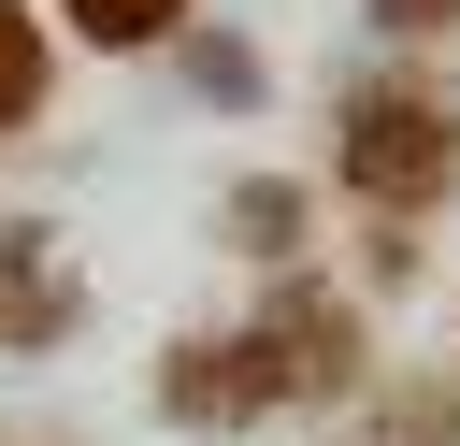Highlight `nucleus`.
I'll return each mask as SVG.
<instances>
[{
    "label": "nucleus",
    "instance_id": "nucleus-6",
    "mask_svg": "<svg viewBox=\"0 0 460 446\" xmlns=\"http://www.w3.org/2000/svg\"><path fill=\"white\" fill-rule=\"evenodd\" d=\"M29 115H43V29L0 0V129H29Z\"/></svg>",
    "mask_w": 460,
    "mask_h": 446
},
{
    "label": "nucleus",
    "instance_id": "nucleus-10",
    "mask_svg": "<svg viewBox=\"0 0 460 446\" xmlns=\"http://www.w3.org/2000/svg\"><path fill=\"white\" fill-rule=\"evenodd\" d=\"M374 29H402V43H417V29H460V0H374Z\"/></svg>",
    "mask_w": 460,
    "mask_h": 446
},
{
    "label": "nucleus",
    "instance_id": "nucleus-5",
    "mask_svg": "<svg viewBox=\"0 0 460 446\" xmlns=\"http://www.w3.org/2000/svg\"><path fill=\"white\" fill-rule=\"evenodd\" d=\"M58 14H72L86 43H115V58H129V43H172V29H187V0H58Z\"/></svg>",
    "mask_w": 460,
    "mask_h": 446
},
{
    "label": "nucleus",
    "instance_id": "nucleus-9",
    "mask_svg": "<svg viewBox=\"0 0 460 446\" xmlns=\"http://www.w3.org/2000/svg\"><path fill=\"white\" fill-rule=\"evenodd\" d=\"M388 446H460V403H446V388H402V403H388Z\"/></svg>",
    "mask_w": 460,
    "mask_h": 446
},
{
    "label": "nucleus",
    "instance_id": "nucleus-4",
    "mask_svg": "<svg viewBox=\"0 0 460 446\" xmlns=\"http://www.w3.org/2000/svg\"><path fill=\"white\" fill-rule=\"evenodd\" d=\"M158 403H172L187 432H230V417H259L273 388H259V345L230 331V345H172V374H158Z\"/></svg>",
    "mask_w": 460,
    "mask_h": 446
},
{
    "label": "nucleus",
    "instance_id": "nucleus-7",
    "mask_svg": "<svg viewBox=\"0 0 460 446\" xmlns=\"http://www.w3.org/2000/svg\"><path fill=\"white\" fill-rule=\"evenodd\" d=\"M230 230H244L259 259H288V245H302V187H244V201H230Z\"/></svg>",
    "mask_w": 460,
    "mask_h": 446
},
{
    "label": "nucleus",
    "instance_id": "nucleus-1",
    "mask_svg": "<svg viewBox=\"0 0 460 446\" xmlns=\"http://www.w3.org/2000/svg\"><path fill=\"white\" fill-rule=\"evenodd\" d=\"M331 173L359 187V201H388V216H431L446 187H460V101L446 86H345L331 101Z\"/></svg>",
    "mask_w": 460,
    "mask_h": 446
},
{
    "label": "nucleus",
    "instance_id": "nucleus-3",
    "mask_svg": "<svg viewBox=\"0 0 460 446\" xmlns=\"http://www.w3.org/2000/svg\"><path fill=\"white\" fill-rule=\"evenodd\" d=\"M86 302H72V259H58V230H0V345H58Z\"/></svg>",
    "mask_w": 460,
    "mask_h": 446
},
{
    "label": "nucleus",
    "instance_id": "nucleus-2",
    "mask_svg": "<svg viewBox=\"0 0 460 446\" xmlns=\"http://www.w3.org/2000/svg\"><path fill=\"white\" fill-rule=\"evenodd\" d=\"M244 345H259V388L273 403H331L359 374V317L331 288H273V317H244Z\"/></svg>",
    "mask_w": 460,
    "mask_h": 446
},
{
    "label": "nucleus",
    "instance_id": "nucleus-8",
    "mask_svg": "<svg viewBox=\"0 0 460 446\" xmlns=\"http://www.w3.org/2000/svg\"><path fill=\"white\" fill-rule=\"evenodd\" d=\"M187 72H201V101H259V58H244L230 29H201V43H187Z\"/></svg>",
    "mask_w": 460,
    "mask_h": 446
}]
</instances>
